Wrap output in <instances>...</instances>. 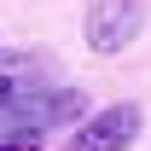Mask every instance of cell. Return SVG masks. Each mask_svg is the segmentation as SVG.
I'll use <instances>...</instances> for the list:
<instances>
[{
	"label": "cell",
	"instance_id": "obj_1",
	"mask_svg": "<svg viewBox=\"0 0 151 151\" xmlns=\"http://www.w3.org/2000/svg\"><path fill=\"white\" fill-rule=\"evenodd\" d=\"M139 23H145V0H87L81 6V41L99 58L128 52L139 41Z\"/></svg>",
	"mask_w": 151,
	"mask_h": 151
},
{
	"label": "cell",
	"instance_id": "obj_2",
	"mask_svg": "<svg viewBox=\"0 0 151 151\" xmlns=\"http://www.w3.org/2000/svg\"><path fill=\"white\" fill-rule=\"evenodd\" d=\"M139 122H145V111H139L134 99H116L105 111L81 116L76 134L64 139V151H128L134 139H139Z\"/></svg>",
	"mask_w": 151,
	"mask_h": 151
},
{
	"label": "cell",
	"instance_id": "obj_3",
	"mask_svg": "<svg viewBox=\"0 0 151 151\" xmlns=\"http://www.w3.org/2000/svg\"><path fill=\"white\" fill-rule=\"evenodd\" d=\"M0 151H41V128H18V134H0Z\"/></svg>",
	"mask_w": 151,
	"mask_h": 151
},
{
	"label": "cell",
	"instance_id": "obj_4",
	"mask_svg": "<svg viewBox=\"0 0 151 151\" xmlns=\"http://www.w3.org/2000/svg\"><path fill=\"white\" fill-rule=\"evenodd\" d=\"M12 99H18V81H12V76L0 70V111H6V105H12Z\"/></svg>",
	"mask_w": 151,
	"mask_h": 151
}]
</instances>
